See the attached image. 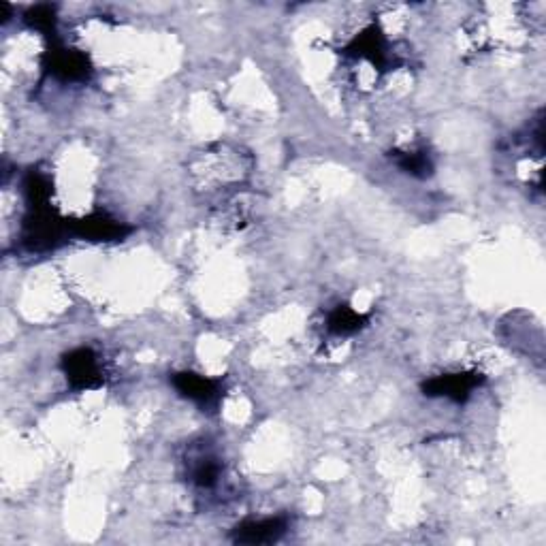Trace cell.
Wrapping results in <instances>:
<instances>
[{
    "label": "cell",
    "instance_id": "obj_1",
    "mask_svg": "<svg viewBox=\"0 0 546 546\" xmlns=\"http://www.w3.org/2000/svg\"><path fill=\"white\" fill-rule=\"evenodd\" d=\"M60 369L67 376L69 387L75 391L101 389L105 382L101 357L92 348H75L67 352L60 361Z\"/></svg>",
    "mask_w": 546,
    "mask_h": 546
},
{
    "label": "cell",
    "instance_id": "obj_2",
    "mask_svg": "<svg viewBox=\"0 0 546 546\" xmlns=\"http://www.w3.org/2000/svg\"><path fill=\"white\" fill-rule=\"evenodd\" d=\"M43 69L64 84H84L92 75L90 58L84 52L71 50L60 43H52L50 50L43 54Z\"/></svg>",
    "mask_w": 546,
    "mask_h": 546
},
{
    "label": "cell",
    "instance_id": "obj_3",
    "mask_svg": "<svg viewBox=\"0 0 546 546\" xmlns=\"http://www.w3.org/2000/svg\"><path fill=\"white\" fill-rule=\"evenodd\" d=\"M485 376L478 372H453L440 374L423 382V393L427 397L451 399L455 404H465L476 389L483 387Z\"/></svg>",
    "mask_w": 546,
    "mask_h": 546
},
{
    "label": "cell",
    "instance_id": "obj_4",
    "mask_svg": "<svg viewBox=\"0 0 546 546\" xmlns=\"http://www.w3.org/2000/svg\"><path fill=\"white\" fill-rule=\"evenodd\" d=\"M131 227L109 216L107 212H94L84 218L69 222V235L88 242H120L126 235H131Z\"/></svg>",
    "mask_w": 546,
    "mask_h": 546
},
{
    "label": "cell",
    "instance_id": "obj_5",
    "mask_svg": "<svg viewBox=\"0 0 546 546\" xmlns=\"http://www.w3.org/2000/svg\"><path fill=\"white\" fill-rule=\"evenodd\" d=\"M171 382L175 391H178L182 397L190 399L192 404H197L201 410H216L224 395L222 380L207 378L195 372L173 374Z\"/></svg>",
    "mask_w": 546,
    "mask_h": 546
},
{
    "label": "cell",
    "instance_id": "obj_6",
    "mask_svg": "<svg viewBox=\"0 0 546 546\" xmlns=\"http://www.w3.org/2000/svg\"><path fill=\"white\" fill-rule=\"evenodd\" d=\"M344 54L355 60H365L378 69H384L389 64L387 39H384V32L378 26H367L365 30H361L359 35L346 45Z\"/></svg>",
    "mask_w": 546,
    "mask_h": 546
},
{
    "label": "cell",
    "instance_id": "obj_7",
    "mask_svg": "<svg viewBox=\"0 0 546 546\" xmlns=\"http://www.w3.org/2000/svg\"><path fill=\"white\" fill-rule=\"evenodd\" d=\"M288 532L286 517H269L259 521H244L233 529L235 544H273Z\"/></svg>",
    "mask_w": 546,
    "mask_h": 546
},
{
    "label": "cell",
    "instance_id": "obj_8",
    "mask_svg": "<svg viewBox=\"0 0 546 546\" xmlns=\"http://www.w3.org/2000/svg\"><path fill=\"white\" fill-rule=\"evenodd\" d=\"M188 476L197 489L212 491L222 478V463L214 453L199 451L188 457Z\"/></svg>",
    "mask_w": 546,
    "mask_h": 546
},
{
    "label": "cell",
    "instance_id": "obj_9",
    "mask_svg": "<svg viewBox=\"0 0 546 546\" xmlns=\"http://www.w3.org/2000/svg\"><path fill=\"white\" fill-rule=\"evenodd\" d=\"M369 323L367 314L352 310L350 305H337L327 316V331L335 337H350L365 329Z\"/></svg>",
    "mask_w": 546,
    "mask_h": 546
},
{
    "label": "cell",
    "instance_id": "obj_10",
    "mask_svg": "<svg viewBox=\"0 0 546 546\" xmlns=\"http://www.w3.org/2000/svg\"><path fill=\"white\" fill-rule=\"evenodd\" d=\"M393 163L412 178H429L433 173V160L427 150H395L391 152Z\"/></svg>",
    "mask_w": 546,
    "mask_h": 546
},
{
    "label": "cell",
    "instance_id": "obj_11",
    "mask_svg": "<svg viewBox=\"0 0 546 546\" xmlns=\"http://www.w3.org/2000/svg\"><path fill=\"white\" fill-rule=\"evenodd\" d=\"M26 24L30 28H35L37 32L45 37H54L56 35V7L52 5H35L26 11Z\"/></svg>",
    "mask_w": 546,
    "mask_h": 546
}]
</instances>
